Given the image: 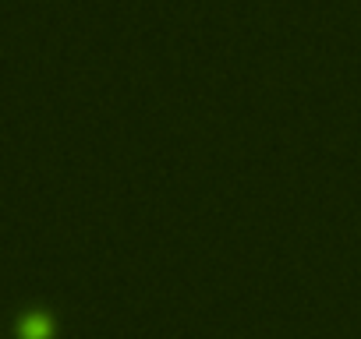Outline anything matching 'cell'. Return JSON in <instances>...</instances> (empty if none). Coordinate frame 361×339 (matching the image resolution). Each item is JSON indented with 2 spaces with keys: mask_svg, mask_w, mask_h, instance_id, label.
<instances>
[{
  "mask_svg": "<svg viewBox=\"0 0 361 339\" xmlns=\"http://www.w3.org/2000/svg\"><path fill=\"white\" fill-rule=\"evenodd\" d=\"M18 339H54V318L47 311H29L18 321Z\"/></svg>",
  "mask_w": 361,
  "mask_h": 339,
  "instance_id": "6da1fadb",
  "label": "cell"
}]
</instances>
